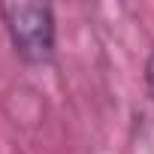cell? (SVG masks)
<instances>
[{"mask_svg": "<svg viewBox=\"0 0 154 154\" xmlns=\"http://www.w3.org/2000/svg\"><path fill=\"white\" fill-rule=\"evenodd\" d=\"M0 24L6 30L12 54L24 66H48L57 51V18L51 3L36 0H3Z\"/></svg>", "mask_w": 154, "mask_h": 154, "instance_id": "obj_1", "label": "cell"}, {"mask_svg": "<svg viewBox=\"0 0 154 154\" xmlns=\"http://www.w3.org/2000/svg\"><path fill=\"white\" fill-rule=\"evenodd\" d=\"M145 85H148V94H151V100H154V51H151L148 60H145Z\"/></svg>", "mask_w": 154, "mask_h": 154, "instance_id": "obj_2", "label": "cell"}]
</instances>
